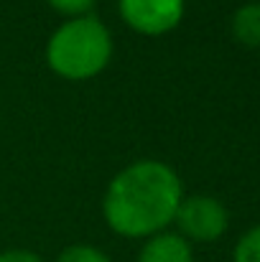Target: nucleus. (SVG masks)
Masks as SVG:
<instances>
[{"label": "nucleus", "instance_id": "obj_1", "mask_svg": "<svg viewBox=\"0 0 260 262\" xmlns=\"http://www.w3.org/2000/svg\"><path fill=\"white\" fill-rule=\"evenodd\" d=\"M181 178L161 161H135L115 176L102 199V214L112 232L141 239L161 234L178 211Z\"/></svg>", "mask_w": 260, "mask_h": 262}, {"label": "nucleus", "instance_id": "obj_2", "mask_svg": "<svg viewBox=\"0 0 260 262\" xmlns=\"http://www.w3.org/2000/svg\"><path fill=\"white\" fill-rule=\"evenodd\" d=\"M112 56V36L107 26L94 15H79L62 23L49 43L46 61L49 67L72 82L97 77Z\"/></svg>", "mask_w": 260, "mask_h": 262}, {"label": "nucleus", "instance_id": "obj_3", "mask_svg": "<svg viewBox=\"0 0 260 262\" xmlns=\"http://www.w3.org/2000/svg\"><path fill=\"white\" fill-rule=\"evenodd\" d=\"M173 222L178 224L184 239L189 237L196 242H212L225 234L230 216L222 201L212 196H189V199H181Z\"/></svg>", "mask_w": 260, "mask_h": 262}, {"label": "nucleus", "instance_id": "obj_4", "mask_svg": "<svg viewBox=\"0 0 260 262\" xmlns=\"http://www.w3.org/2000/svg\"><path fill=\"white\" fill-rule=\"evenodd\" d=\"M123 20L146 36L173 31L184 18V0H117Z\"/></svg>", "mask_w": 260, "mask_h": 262}, {"label": "nucleus", "instance_id": "obj_5", "mask_svg": "<svg viewBox=\"0 0 260 262\" xmlns=\"http://www.w3.org/2000/svg\"><path fill=\"white\" fill-rule=\"evenodd\" d=\"M138 262H194V257L189 242L181 234L161 232L148 237V242L138 255Z\"/></svg>", "mask_w": 260, "mask_h": 262}, {"label": "nucleus", "instance_id": "obj_6", "mask_svg": "<svg viewBox=\"0 0 260 262\" xmlns=\"http://www.w3.org/2000/svg\"><path fill=\"white\" fill-rule=\"evenodd\" d=\"M232 33L245 46H260V3H248L235 10Z\"/></svg>", "mask_w": 260, "mask_h": 262}, {"label": "nucleus", "instance_id": "obj_7", "mask_svg": "<svg viewBox=\"0 0 260 262\" xmlns=\"http://www.w3.org/2000/svg\"><path fill=\"white\" fill-rule=\"evenodd\" d=\"M56 262H110V257L94 245H69L62 250Z\"/></svg>", "mask_w": 260, "mask_h": 262}, {"label": "nucleus", "instance_id": "obj_8", "mask_svg": "<svg viewBox=\"0 0 260 262\" xmlns=\"http://www.w3.org/2000/svg\"><path fill=\"white\" fill-rule=\"evenodd\" d=\"M235 262H260V224L240 237L235 247Z\"/></svg>", "mask_w": 260, "mask_h": 262}, {"label": "nucleus", "instance_id": "obj_9", "mask_svg": "<svg viewBox=\"0 0 260 262\" xmlns=\"http://www.w3.org/2000/svg\"><path fill=\"white\" fill-rule=\"evenodd\" d=\"M97 0H49V5L56 13H64L69 18H79V15H89V10L94 8Z\"/></svg>", "mask_w": 260, "mask_h": 262}, {"label": "nucleus", "instance_id": "obj_10", "mask_svg": "<svg viewBox=\"0 0 260 262\" xmlns=\"http://www.w3.org/2000/svg\"><path fill=\"white\" fill-rule=\"evenodd\" d=\"M0 262H44L31 250H5L0 252Z\"/></svg>", "mask_w": 260, "mask_h": 262}]
</instances>
